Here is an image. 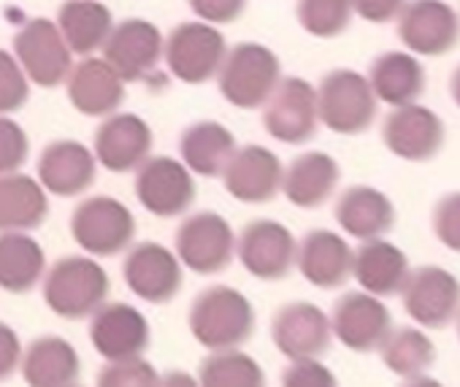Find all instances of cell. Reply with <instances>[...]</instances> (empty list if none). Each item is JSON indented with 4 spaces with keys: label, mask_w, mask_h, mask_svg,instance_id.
Segmentation results:
<instances>
[{
    "label": "cell",
    "mask_w": 460,
    "mask_h": 387,
    "mask_svg": "<svg viewBox=\"0 0 460 387\" xmlns=\"http://www.w3.org/2000/svg\"><path fill=\"white\" fill-rule=\"evenodd\" d=\"M41 295L52 314L79 322L109 301L111 277L93 255H63L47 266L41 279Z\"/></svg>",
    "instance_id": "cell-1"
},
{
    "label": "cell",
    "mask_w": 460,
    "mask_h": 387,
    "mask_svg": "<svg viewBox=\"0 0 460 387\" xmlns=\"http://www.w3.org/2000/svg\"><path fill=\"white\" fill-rule=\"evenodd\" d=\"M187 325L203 349H227L244 347L252 339L258 314L242 290L230 285H208L192 298Z\"/></svg>",
    "instance_id": "cell-2"
},
{
    "label": "cell",
    "mask_w": 460,
    "mask_h": 387,
    "mask_svg": "<svg viewBox=\"0 0 460 387\" xmlns=\"http://www.w3.org/2000/svg\"><path fill=\"white\" fill-rule=\"evenodd\" d=\"M219 95L242 111H258L282 79V60L274 49L258 41L227 47L217 71Z\"/></svg>",
    "instance_id": "cell-3"
},
{
    "label": "cell",
    "mask_w": 460,
    "mask_h": 387,
    "mask_svg": "<svg viewBox=\"0 0 460 387\" xmlns=\"http://www.w3.org/2000/svg\"><path fill=\"white\" fill-rule=\"evenodd\" d=\"M138 233V223L128 204L111 196L82 198L71 215V239L93 258L122 255Z\"/></svg>",
    "instance_id": "cell-4"
},
{
    "label": "cell",
    "mask_w": 460,
    "mask_h": 387,
    "mask_svg": "<svg viewBox=\"0 0 460 387\" xmlns=\"http://www.w3.org/2000/svg\"><path fill=\"white\" fill-rule=\"evenodd\" d=\"M173 252L198 277H217L236 258V231L217 212H192L176 228Z\"/></svg>",
    "instance_id": "cell-5"
},
{
    "label": "cell",
    "mask_w": 460,
    "mask_h": 387,
    "mask_svg": "<svg viewBox=\"0 0 460 387\" xmlns=\"http://www.w3.org/2000/svg\"><path fill=\"white\" fill-rule=\"evenodd\" d=\"M133 189L138 204L157 220L184 217L198 198L195 173L171 154H149L136 168Z\"/></svg>",
    "instance_id": "cell-6"
},
{
    "label": "cell",
    "mask_w": 460,
    "mask_h": 387,
    "mask_svg": "<svg viewBox=\"0 0 460 387\" xmlns=\"http://www.w3.org/2000/svg\"><path fill=\"white\" fill-rule=\"evenodd\" d=\"M320 122L339 136H360L376 119V95L368 79L349 68H333L317 87Z\"/></svg>",
    "instance_id": "cell-7"
},
{
    "label": "cell",
    "mask_w": 460,
    "mask_h": 387,
    "mask_svg": "<svg viewBox=\"0 0 460 387\" xmlns=\"http://www.w3.org/2000/svg\"><path fill=\"white\" fill-rule=\"evenodd\" d=\"M227 52L225 33L217 25L192 20L176 25L163 44L168 74L181 84H206L217 76Z\"/></svg>",
    "instance_id": "cell-8"
},
{
    "label": "cell",
    "mask_w": 460,
    "mask_h": 387,
    "mask_svg": "<svg viewBox=\"0 0 460 387\" xmlns=\"http://www.w3.org/2000/svg\"><path fill=\"white\" fill-rule=\"evenodd\" d=\"M122 277L138 301L163 306L181 293L184 266L176 252L160 242H133L125 250Z\"/></svg>",
    "instance_id": "cell-9"
},
{
    "label": "cell",
    "mask_w": 460,
    "mask_h": 387,
    "mask_svg": "<svg viewBox=\"0 0 460 387\" xmlns=\"http://www.w3.org/2000/svg\"><path fill=\"white\" fill-rule=\"evenodd\" d=\"M14 57L22 66L31 84L44 90L66 84L74 68V52L68 49L58 22L47 17H33L17 31Z\"/></svg>",
    "instance_id": "cell-10"
},
{
    "label": "cell",
    "mask_w": 460,
    "mask_h": 387,
    "mask_svg": "<svg viewBox=\"0 0 460 387\" xmlns=\"http://www.w3.org/2000/svg\"><path fill=\"white\" fill-rule=\"evenodd\" d=\"M263 128L279 144L301 146L312 141L320 128L317 87L301 76H282L263 103Z\"/></svg>",
    "instance_id": "cell-11"
},
{
    "label": "cell",
    "mask_w": 460,
    "mask_h": 387,
    "mask_svg": "<svg viewBox=\"0 0 460 387\" xmlns=\"http://www.w3.org/2000/svg\"><path fill=\"white\" fill-rule=\"evenodd\" d=\"M298 242L279 220H250L236 236V258L261 282H279L296 268Z\"/></svg>",
    "instance_id": "cell-12"
},
{
    "label": "cell",
    "mask_w": 460,
    "mask_h": 387,
    "mask_svg": "<svg viewBox=\"0 0 460 387\" xmlns=\"http://www.w3.org/2000/svg\"><path fill=\"white\" fill-rule=\"evenodd\" d=\"M282 176H285V165L277 152L261 144H244L236 146V152L230 154L219 179L230 198L258 207V204H271L279 196Z\"/></svg>",
    "instance_id": "cell-13"
},
{
    "label": "cell",
    "mask_w": 460,
    "mask_h": 387,
    "mask_svg": "<svg viewBox=\"0 0 460 387\" xmlns=\"http://www.w3.org/2000/svg\"><path fill=\"white\" fill-rule=\"evenodd\" d=\"M163 44L165 36L155 22L141 17H128L122 22H114L101 49V57L125 82H144L157 71L163 60Z\"/></svg>",
    "instance_id": "cell-14"
},
{
    "label": "cell",
    "mask_w": 460,
    "mask_h": 387,
    "mask_svg": "<svg viewBox=\"0 0 460 387\" xmlns=\"http://www.w3.org/2000/svg\"><path fill=\"white\" fill-rule=\"evenodd\" d=\"M87 336L103 360H119L144 355L152 341V328L141 309L125 301H106L90 314Z\"/></svg>",
    "instance_id": "cell-15"
},
{
    "label": "cell",
    "mask_w": 460,
    "mask_h": 387,
    "mask_svg": "<svg viewBox=\"0 0 460 387\" xmlns=\"http://www.w3.org/2000/svg\"><path fill=\"white\" fill-rule=\"evenodd\" d=\"M155 146V133L149 122L133 111H114L103 117L95 130L93 152L98 165L111 173H133Z\"/></svg>",
    "instance_id": "cell-16"
},
{
    "label": "cell",
    "mask_w": 460,
    "mask_h": 387,
    "mask_svg": "<svg viewBox=\"0 0 460 387\" xmlns=\"http://www.w3.org/2000/svg\"><path fill=\"white\" fill-rule=\"evenodd\" d=\"M401 295L406 314L422 328L441 330L460 312V282L438 266H420L409 271Z\"/></svg>",
    "instance_id": "cell-17"
},
{
    "label": "cell",
    "mask_w": 460,
    "mask_h": 387,
    "mask_svg": "<svg viewBox=\"0 0 460 387\" xmlns=\"http://www.w3.org/2000/svg\"><path fill=\"white\" fill-rule=\"evenodd\" d=\"M95 152L76 138H58L47 144L36 163V179L55 198H79L95 184Z\"/></svg>",
    "instance_id": "cell-18"
},
{
    "label": "cell",
    "mask_w": 460,
    "mask_h": 387,
    "mask_svg": "<svg viewBox=\"0 0 460 387\" xmlns=\"http://www.w3.org/2000/svg\"><path fill=\"white\" fill-rule=\"evenodd\" d=\"M331 330L347 349L366 355L382 347V341L393 330V317L376 295L366 290H352L333 303Z\"/></svg>",
    "instance_id": "cell-19"
},
{
    "label": "cell",
    "mask_w": 460,
    "mask_h": 387,
    "mask_svg": "<svg viewBox=\"0 0 460 387\" xmlns=\"http://www.w3.org/2000/svg\"><path fill=\"white\" fill-rule=\"evenodd\" d=\"M395 20L398 39L417 55L441 57L460 41V20L441 0H411V4L406 0Z\"/></svg>",
    "instance_id": "cell-20"
},
{
    "label": "cell",
    "mask_w": 460,
    "mask_h": 387,
    "mask_svg": "<svg viewBox=\"0 0 460 387\" xmlns=\"http://www.w3.org/2000/svg\"><path fill=\"white\" fill-rule=\"evenodd\" d=\"M271 341L290 360L323 357L333 341L331 317L312 301L285 303L271 320Z\"/></svg>",
    "instance_id": "cell-21"
},
{
    "label": "cell",
    "mask_w": 460,
    "mask_h": 387,
    "mask_svg": "<svg viewBox=\"0 0 460 387\" xmlns=\"http://www.w3.org/2000/svg\"><path fill=\"white\" fill-rule=\"evenodd\" d=\"M382 141L395 157L425 163L433 160L444 146V122L425 106H395V111L385 117Z\"/></svg>",
    "instance_id": "cell-22"
},
{
    "label": "cell",
    "mask_w": 460,
    "mask_h": 387,
    "mask_svg": "<svg viewBox=\"0 0 460 387\" xmlns=\"http://www.w3.org/2000/svg\"><path fill=\"white\" fill-rule=\"evenodd\" d=\"M125 79L98 55H87L79 63H74L66 92L71 106L84 117H109L114 114L125 101Z\"/></svg>",
    "instance_id": "cell-23"
},
{
    "label": "cell",
    "mask_w": 460,
    "mask_h": 387,
    "mask_svg": "<svg viewBox=\"0 0 460 387\" xmlns=\"http://www.w3.org/2000/svg\"><path fill=\"white\" fill-rule=\"evenodd\" d=\"M296 268L309 285L320 290H336L352 277V247L333 231H309L298 242Z\"/></svg>",
    "instance_id": "cell-24"
},
{
    "label": "cell",
    "mask_w": 460,
    "mask_h": 387,
    "mask_svg": "<svg viewBox=\"0 0 460 387\" xmlns=\"http://www.w3.org/2000/svg\"><path fill=\"white\" fill-rule=\"evenodd\" d=\"M20 374L31 387H74L82 382V357L68 339L39 336L25 347Z\"/></svg>",
    "instance_id": "cell-25"
},
{
    "label": "cell",
    "mask_w": 460,
    "mask_h": 387,
    "mask_svg": "<svg viewBox=\"0 0 460 387\" xmlns=\"http://www.w3.org/2000/svg\"><path fill=\"white\" fill-rule=\"evenodd\" d=\"M341 168L325 152H304L293 157L282 176L285 198L298 209H320L325 207L339 187Z\"/></svg>",
    "instance_id": "cell-26"
},
{
    "label": "cell",
    "mask_w": 460,
    "mask_h": 387,
    "mask_svg": "<svg viewBox=\"0 0 460 387\" xmlns=\"http://www.w3.org/2000/svg\"><path fill=\"white\" fill-rule=\"evenodd\" d=\"M333 215H336L339 228L358 242L379 239L390 233L395 225V209L390 198L382 189L368 187V184L347 187L336 201Z\"/></svg>",
    "instance_id": "cell-27"
},
{
    "label": "cell",
    "mask_w": 460,
    "mask_h": 387,
    "mask_svg": "<svg viewBox=\"0 0 460 387\" xmlns=\"http://www.w3.org/2000/svg\"><path fill=\"white\" fill-rule=\"evenodd\" d=\"M49 192L25 171L0 173V231H36L49 220Z\"/></svg>",
    "instance_id": "cell-28"
},
{
    "label": "cell",
    "mask_w": 460,
    "mask_h": 387,
    "mask_svg": "<svg viewBox=\"0 0 460 387\" xmlns=\"http://www.w3.org/2000/svg\"><path fill=\"white\" fill-rule=\"evenodd\" d=\"M352 277L366 293L390 298L401 293L409 277V258L395 244L382 242V236L368 239L352 252Z\"/></svg>",
    "instance_id": "cell-29"
},
{
    "label": "cell",
    "mask_w": 460,
    "mask_h": 387,
    "mask_svg": "<svg viewBox=\"0 0 460 387\" xmlns=\"http://www.w3.org/2000/svg\"><path fill=\"white\" fill-rule=\"evenodd\" d=\"M236 136L227 125L217 119H200L181 130L179 138V160L195 173L206 179H219L230 154L236 152Z\"/></svg>",
    "instance_id": "cell-30"
},
{
    "label": "cell",
    "mask_w": 460,
    "mask_h": 387,
    "mask_svg": "<svg viewBox=\"0 0 460 387\" xmlns=\"http://www.w3.org/2000/svg\"><path fill=\"white\" fill-rule=\"evenodd\" d=\"M47 252L31 231H0V290L33 293L47 274Z\"/></svg>",
    "instance_id": "cell-31"
},
{
    "label": "cell",
    "mask_w": 460,
    "mask_h": 387,
    "mask_svg": "<svg viewBox=\"0 0 460 387\" xmlns=\"http://www.w3.org/2000/svg\"><path fill=\"white\" fill-rule=\"evenodd\" d=\"M55 22L68 49L79 57H87L103 49L114 28V14L103 0H66L58 9Z\"/></svg>",
    "instance_id": "cell-32"
},
{
    "label": "cell",
    "mask_w": 460,
    "mask_h": 387,
    "mask_svg": "<svg viewBox=\"0 0 460 387\" xmlns=\"http://www.w3.org/2000/svg\"><path fill=\"white\" fill-rule=\"evenodd\" d=\"M366 79L376 101H385L390 106L414 103L425 92V84H428L425 68L420 66L417 57L406 52H385L374 57Z\"/></svg>",
    "instance_id": "cell-33"
},
{
    "label": "cell",
    "mask_w": 460,
    "mask_h": 387,
    "mask_svg": "<svg viewBox=\"0 0 460 387\" xmlns=\"http://www.w3.org/2000/svg\"><path fill=\"white\" fill-rule=\"evenodd\" d=\"M198 382L203 387H261L266 384V371L242 347L208 349L200 360Z\"/></svg>",
    "instance_id": "cell-34"
},
{
    "label": "cell",
    "mask_w": 460,
    "mask_h": 387,
    "mask_svg": "<svg viewBox=\"0 0 460 387\" xmlns=\"http://www.w3.org/2000/svg\"><path fill=\"white\" fill-rule=\"evenodd\" d=\"M385 365L411 382H420V376L433 365L436 360V349L433 341L417 330V328H393L387 333V339L379 347Z\"/></svg>",
    "instance_id": "cell-35"
},
{
    "label": "cell",
    "mask_w": 460,
    "mask_h": 387,
    "mask_svg": "<svg viewBox=\"0 0 460 387\" xmlns=\"http://www.w3.org/2000/svg\"><path fill=\"white\" fill-rule=\"evenodd\" d=\"M352 0H298V25L314 39H336L352 25Z\"/></svg>",
    "instance_id": "cell-36"
},
{
    "label": "cell",
    "mask_w": 460,
    "mask_h": 387,
    "mask_svg": "<svg viewBox=\"0 0 460 387\" xmlns=\"http://www.w3.org/2000/svg\"><path fill=\"white\" fill-rule=\"evenodd\" d=\"M98 384L101 387H155L160 384V374L144 355H133V357L106 360V365L98 371Z\"/></svg>",
    "instance_id": "cell-37"
},
{
    "label": "cell",
    "mask_w": 460,
    "mask_h": 387,
    "mask_svg": "<svg viewBox=\"0 0 460 387\" xmlns=\"http://www.w3.org/2000/svg\"><path fill=\"white\" fill-rule=\"evenodd\" d=\"M31 101V79L14 52L0 49V114H17Z\"/></svg>",
    "instance_id": "cell-38"
},
{
    "label": "cell",
    "mask_w": 460,
    "mask_h": 387,
    "mask_svg": "<svg viewBox=\"0 0 460 387\" xmlns=\"http://www.w3.org/2000/svg\"><path fill=\"white\" fill-rule=\"evenodd\" d=\"M28 157H31L28 130L12 114H0V173L22 171Z\"/></svg>",
    "instance_id": "cell-39"
},
{
    "label": "cell",
    "mask_w": 460,
    "mask_h": 387,
    "mask_svg": "<svg viewBox=\"0 0 460 387\" xmlns=\"http://www.w3.org/2000/svg\"><path fill=\"white\" fill-rule=\"evenodd\" d=\"M433 233L447 250L460 252V192H449L433 207Z\"/></svg>",
    "instance_id": "cell-40"
},
{
    "label": "cell",
    "mask_w": 460,
    "mask_h": 387,
    "mask_svg": "<svg viewBox=\"0 0 460 387\" xmlns=\"http://www.w3.org/2000/svg\"><path fill=\"white\" fill-rule=\"evenodd\" d=\"M187 6L195 14V20L222 28L239 22L250 6V0H187Z\"/></svg>",
    "instance_id": "cell-41"
},
{
    "label": "cell",
    "mask_w": 460,
    "mask_h": 387,
    "mask_svg": "<svg viewBox=\"0 0 460 387\" xmlns=\"http://www.w3.org/2000/svg\"><path fill=\"white\" fill-rule=\"evenodd\" d=\"M282 384L288 387H333L336 379L328 365L320 363V357H298L290 360V365L282 371Z\"/></svg>",
    "instance_id": "cell-42"
},
{
    "label": "cell",
    "mask_w": 460,
    "mask_h": 387,
    "mask_svg": "<svg viewBox=\"0 0 460 387\" xmlns=\"http://www.w3.org/2000/svg\"><path fill=\"white\" fill-rule=\"evenodd\" d=\"M22 352H25V347H22L20 333L9 322L0 320V382L9 379L14 371H20Z\"/></svg>",
    "instance_id": "cell-43"
},
{
    "label": "cell",
    "mask_w": 460,
    "mask_h": 387,
    "mask_svg": "<svg viewBox=\"0 0 460 387\" xmlns=\"http://www.w3.org/2000/svg\"><path fill=\"white\" fill-rule=\"evenodd\" d=\"M403 6H406V0H352L355 14H360V20H366L371 25L393 22Z\"/></svg>",
    "instance_id": "cell-44"
},
{
    "label": "cell",
    "mask_w": 460,
    "mask_h": 387,
    "mask_svg": "<svg viewBox=\"0 0 460 387\" xmlns=\"http://www.w3.org/2000/svg\"><path fill=\"white\" fill-rule=\"evenodd\" d=\"M198 379L184 376V371H168L165 376H160V384H195Z\"/></svg>",
    "instance_id": "cell-45"
},
{
    "label": "cell",
    "mask_w": 460,
    "mask_h": 387,
    "mask_svg": "<svg viewBox=\"0 0 460 387\" xmlns=\"http://www.w3.org/2000/svg\"><path fill=\"white\" fill-rule=\"evenodd\" d=\"M449 92H452L455 103L460 106V66L455 68V74H452V79H449Z\"/></svg>",
    "instance_id": "cell-46"
},
{
    "label": "cell",
    "mask_w": 460,
    "mask_h": 387,
    "mask_svg": "<svg viewBox=\"0 0 460 387\" xmlns=\"http://www.w3.org/2000/svg\"><path fill=\"white\" fill-rule=\"evenodd\" d=\"M457 336H460V320H457Z\"/></svg>",
    "instance_id": "cell-47"
}]
</instances>
